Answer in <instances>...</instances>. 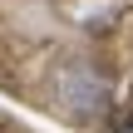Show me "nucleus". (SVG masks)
<instances>
[]
</instances>
